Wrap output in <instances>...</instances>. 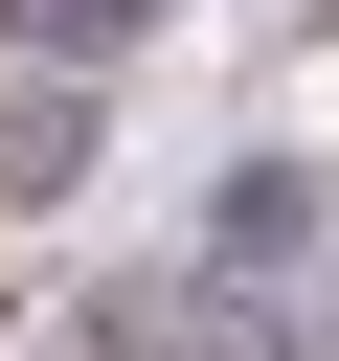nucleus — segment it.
<instances>
[{"instance_id":"1","label":"nucleus","mask_w":339,"mask_h":361,"mask_svg":"<svg viewBox=\"0 0 339 361\" xmlns=\"http://www.w3.org/2000/svg\"><path fill=\"white\" fill-rule=\"evenodd\" d=\"M181 271H203V293H316V271H339V180H316L294 135H249V158L203 180V248H181Z\"/></svg>"},{"instance_id":"2","label":"nucleus","mask_w":339,"mask_h":361,"mask_svg":"<svg viewBox=\"0 0 339 361\" xmlns=\"http://www.w3.org/2000/svg\"><path fill=\"white\" fill-rule=\"evenodd\" d=\"M90 158H113V68H23L0 45V203H90Z\"/></svg>"},{"instance_id":"3","label":"nucleus","mask_w":339,"mask_h":361,"mask_svg":"<svg viewBox=\"0 0 339 361\" xmlns=\"http://www.w3.org/2000/svg\"><path fill=\"white\" fill-rule=\"evenodd\" d=\"M181 316H203V271H90L68 293V361H158Z\"/></svg>"},{"instance_id":"4","label":"nucleus","mask_w":339,"mask_h":361,"mask_svg":"<svg viewBox=\"0 0 339 361\" xmlns=\"http://www.w3.org/2000/svg\"><path fill=\"white\" fill-rule=\"evenodd\" d=\"M158 23H181V0H0V45H23V68H136Z\"/></svg>"},{"instance_id":"5","label":"nucleus","mask_w":339,"mask_h":361,"mask_svg":"<svg viewBox=\"0 0 339 361\" xmlns=\"http://www.w3.org/2000/svg\"><path fill=\"white\" fill-rule=\"evenodd\" d=\"M158 361H316V338H294V293H203V316H181Z\"/></svg>"},{"instance_id":"6","label":"nucleus","mask_w":339,"mask_h":361,"mask_svg":"<svg viewBox=\"0 0 339 361\" xmlns=\"http://www.w3.org/2000/svg\"><path fill=\"white\" fill-rule=\"evenodd\" d=\"M294 338H316V361H339V271H316V293H294Z\"/></svg>"},{"instance_id":"7","label":"nucleus","mask_w":339,"mask_h":361,"mask_svg":"<svg viewBox=\"0 0 339 361\" xmlns=\"http://www.w3.org/2000/svg\"><path fill=\"white\" fill-rule=\"evenodd\" d=\"M23 361H68V338H23Z\"/></svg>"}]
</instances>
